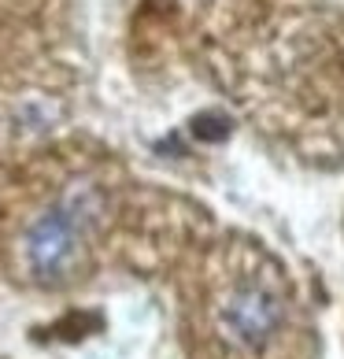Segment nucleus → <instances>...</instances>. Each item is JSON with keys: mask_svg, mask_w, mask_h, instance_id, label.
I'll list each match as a JSON object with an SVG mask.
<instances>
[{"mask_svg": "<svg viewBox=\"0 0 344 359\" xmlns=\"http://www.w3.org/2000/svg\"><path fill=\"white\" fill-rule=\"evenodd\" d=\"M226 326L233 330L237 341L248 344V348L267 344L277 334V326H282V300H277V292H270L267 285H256V282L241 285L230 297Z\"/></svg>", "mask_w": 344, "mask_h": 359, "instance_id": "nucleus-2", "label": "nucleus"}, {"mask_svg": "<svg viewBox=\"0 0 344 359\" xmlns=\"http://www.w3.org/2000/svg\"><path fill=\"white\" fill-rule=\"evenodd\" d=\"M78 248H82V215L71 204L45 211L26 233V259L41 282L67 278L78 259Z\"/></svg>", "mask_w": 344, "mask_h": 359, "instance_id": "nucleus-1", "label": "nucleus"}, {"mask_svg": "<svg viewBox=\"0 0 344 359\" xmlns=\"http://www.w3.org/2000/svg\"><path fill=\"white\" fill-rule=\"evenodd\" d=\"M193 134L200 141H222V137H230V118L222 111H200L193 118Z\"/></svg>", "mask_w": 344, "mask_h": 359, "instance_id": "nucleus-3", "label": "nucleus"}]
</instances>
